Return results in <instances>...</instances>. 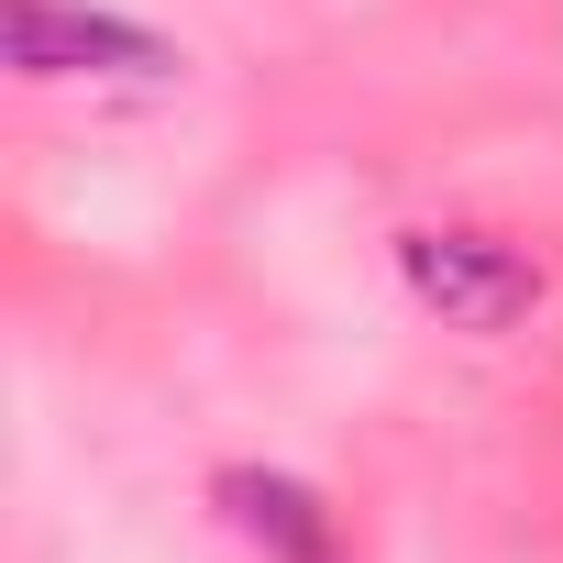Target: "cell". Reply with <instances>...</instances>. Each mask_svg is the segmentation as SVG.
<instances>
[{"label":"cell","instance_id":"6da1fadb","mask_svg":"<svg viewBox=\"0 0 563 563\" xmlns=\"http://www.w3.org/2000/svg\"><path fill=\"white\" fill-rule=\"evenodd\" d=\"M398 288L442 321V332H475V343H508L530 310H541V254L519 232H486V221H409L398 232Z\"/></svg>","mask_w":563,"mask_h":563},{"label":"cell","instance_id":"7a4b0ae2","mask_svg":"<svg viewBox=\"0 0 563 563\" xmlns=\"http://www.w3.org/2000/svg\"><path fill=\"white\" fill-rule=\"evenodd\" d=\"M0 45H12V67L34 89H56V78H144V89H166L188 67L155 23L89 12V0H12V12H0Z\"/></svg>","mask_w":563,"mask_h":563},{"label":"cell","instance_id":"3957f363","mask_svg":"<svg viewBox=\"0 0 563 563\" xmlns=\"http://www.w3.org/2000/svg\"><path fill=\"white\" fill-rule=\"evenodd\" d=\"M210 508H221V530L254 563H343V508L310 475H288V464H221Z\"/></svg>","mask_w":563,"mask_h":563}]
</instances>
